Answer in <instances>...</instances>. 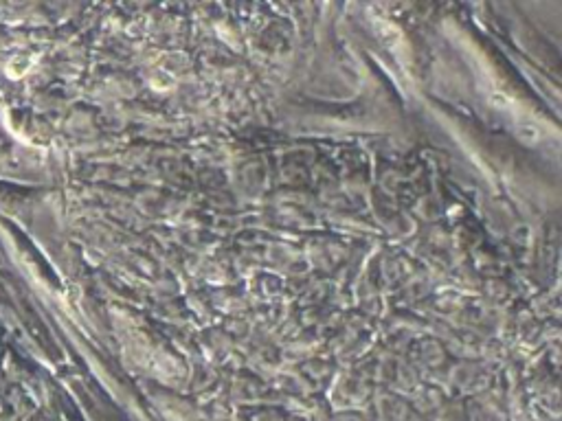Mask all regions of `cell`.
I'll return each mask as SVG.
<instances>
[{"instance_id": "obj_1", "label": "cell", "mask_w": 562, "mask_h": 421, "mask_svg": "<svg viewBox=\"0 0 562 421\" xmlns=\"http://www.w3.org/2000/svg\"><path fill=\"white\" fill-rule=\"evenodd\" d=\"M516 134H518V138L525 141V143H536L538 138H540V129L534 125V123H518Z\"/></svg>"}, {"instance_id": "obj_2", "label": "cell", "mask_w": 562, "mask_h": 421, "mask_svg": "<svg viewBox=\"0 0 562 421\" xmlns=\"http://www.w3.org/2000/svg\"><path fill=\"white\" fill-rule=\"evenodd\" d=\"M490 101H492V105H496V108H505V105H509V99L505 95H501V92H492Z\"/></svg>"}]
</instances>
